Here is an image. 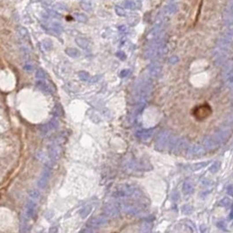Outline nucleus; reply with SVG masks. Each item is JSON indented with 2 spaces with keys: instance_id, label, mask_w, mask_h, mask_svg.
<instances>
[{
  "instance_id": "1",
  "label": "nucleus",
  "mask_w": 233,
  "mask_h": 233,
  "mask_svg": "<svg viewBox=\"0 0 233 233\" xmlns=\"http://www.w3.org/2000/svg\"><path fill=\"white\" fill-rule=\"evenodd\" d=\"M192 114L197 121H203L212 114V108L208 103H204L195 107L192 110Z\"/></svg>"
},
{
  "instance_id": "2",
  "label": "nucleus",
  "mask_w": 233,
  "mask_h": 233,
  "mask_svg": "<svg viewBox=\"0 0 233 233\" xmlns=\"http://www.w3.org/2000/svg\"><path fill=\"white\" fill-rule=\"evenodd\" d=\"M177 10H178L177 5H175V4H171V5H168V6L165 7V9H164V12H165L167 15H171V14L175 13V12H177Z\"/></svg>"
},
{
  "instance_id": "3",
  "label": "nucleus",
  "mask_w": 233,
  "mask_h": 233,
  "mask_svg": "<svg viewBox=\"0 0 233 233\" xmlns=\"http://www.w3.org/2000/svg\"><path fill=\"white\" fill-rule=\"evenodd\" d=\"M18 33L21 37V38H23V39H28L29 38L28 31L23 26H19L18 27Z\"/></svg>"
},
{
  "instance_id": "4",
  "label": "nucleus",
  "mask_w": 233,
  "mask_h": 233,
  "mask_svg": "<svg viewBox=\"0 0 233 233\" xmlns=\"http://www.w3.org/2000/svg\"><path fill=\"white\" fill-rule=\"evenodd\" d=\"M34 204L31 201H29L27 203V205H26V209H27V214L29 217H32L33 216V213H34Z\"/></svg>"
},
{
  "instance_id": "5",
  "label": "nucleus",
  "mask_w": 233,
  "mask_h": 233,
  "mask_svg": "<svg viewBox=\"0 0 233 233\" xmlns=\"http://www.w3.org/2000/svg\"><path fill=\"white\" fill-rule=\"evenodd\" d=\"M124 6L127 9H130V10H134L135 7H136V5L135 3H134L133 1H129V0H127V1L124 2Z\"/></svg>"
},
{
  "instance_id": "6",
  "label": "nucleus",
  "mask_w": 233,
  "mask_h": 233,
  "mask_svg": "<svg viewBox=\"0 0 233 233\" xmlns=\"http://www.w3.org/2000/svg\"><path fill=\"white\" fill-rule=\"evenodd\" d=\"M75 18L79 22H86L87 21V17L85 15V14H82V13H76L75 14Z\"/></svg>"
},
{
  "instance_id": "7",
  "label": "nucleus",
  "mask_w": 233,
  "mask_h": 233,
  "mask_svg": "<svg viewBox=\"0 0 233 233\" xmlns=\"http://www.w3.org/2000/svg\"><path fill=\"white\" fill-rule=\"evenodd\" d=\"M115 12H116V14H118V15L121 16V17H124V16H126V12H125V10H124L122 7H121V6H118V5L115 6Z\"/></svg>"
},
{
  "instance_id": "8",
  "label": "nucleus",
  "mask_w": 233,
  "mask_h": 233,
  "mask_svg": "<svg viewBox=\"0 0 233 233\" xmlns=\"http://www.w3.org/2000/svg\"><path fill=\"white\" fill-rule=\"evenodd\" d=\"M30 196H31V197H32V198H38V197H39V193H38L37 191H32L30 192Z\"/></svg>"
},
{
  "instance_id": "9",
  "label": "nucleus",
  "mask_w": 233,
  "mask_h": 233,
  "mask_svg": "<svg viewBox=\"0 0 233 233\" xmlns=\"http://www.w3.org/2000/svg\"><path fill=\"white\" fill-rule=\"evenodd\" d=\"M44 72L42 71V70H38V72H37V73H36V76L38 77V78H42V77H44Z\"/></svg>"
},
{
  "instance_id": "10",
  "label": "nucleus",
  "mask_w": 233,
  "mask_h": 233,
  "mask_svg": "<svg viewBox=\"0 0 233 233\" xmlns=\"http://www.w3.org/2000/svg\"><path fill=\"white\" fill-rule=\"evenodd\" d=\"M67 53L70 55H73V54H77L78 52L75 49H69V50H67Z\"/></svg>"
},
{
  "instance_id": "11",
  "label": "nucleus",
  "mask_w": 233,
  "mask_h": 233,
  "mask_svg": "<svg viewBox=\"0 0 233 233\" xmlns=\"http://www.w3.org/2000/svg\"><path fill=\"white\" fill-rule=\"evenodd\" d=\"M24 68L26 70V71H31L32 70V66L30 65V64H26V65H25V66H24Z\"/></svg>"
}]
</instances>
